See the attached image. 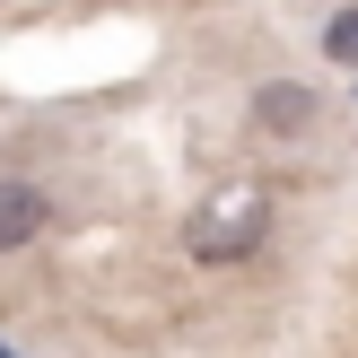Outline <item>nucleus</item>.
Instances as JSON below:
<instances>
[{
    "label": "nucleus",
    "mask_w": 358,
    "mask_h": 358,
    "mask_svg": "<svg viewBox=\"0 0 358 358\" xmlns=\"http://www.w3.org/2000/svg\"><path fill=\"white\" fill-rule=\"evenodd\" d=\"M254 122L271 140H297L315 122V87H297V79H271V87H254Z\"/></svg>",
    "instance_id": "nucleus-3"
},
{
    "label": "nucleus",
    "mask_w": 358,
    "mask_h": 358,
    "mask_svg": "<svg viewBox=\"0 0 358 358\" xmlns=\"http://www.w3.org/2000/svg\"><path fill=\"white\" fill-rule=\"evenodd\" d=\"M324 52H332V62H350V70H358V9H341V17L324 27Z\"/></svg>",
    "instance_id": "nucleus-4"
},
{
    "label": "nucleus",
    "mask_w": 358,
    "mask_h": 358,
    "mask_svg": "<svg viewBox=\"0 0 358 358\" xmlns=\"http://www.w3.org/2000/svg\"><path fill=\"white\" fill-rule=\"evenodd\" d=\"M44 219H52V201H44V192L0 175V254H27V245L44 236Z\"/></svg>",
    "instance_id": "nucleus-2"
},
{
    "label": "nucleus",
    "mask_w": 358,
    "mask_h": 358,
    "mask_svg": "<svg viewBox=\"0 0 358 358\" xmlns=\"http://www.w3.org/2000/svg\"><path fill=\"white\" fill-rule=\"evenodd\" d=\"M271 236V192L262 184H236V192H219V201L192 219V262H210V271H227V262H245L254 245Z\"/></svg>",
    "instance_id": "nucleus-1"
}]
</instances>
